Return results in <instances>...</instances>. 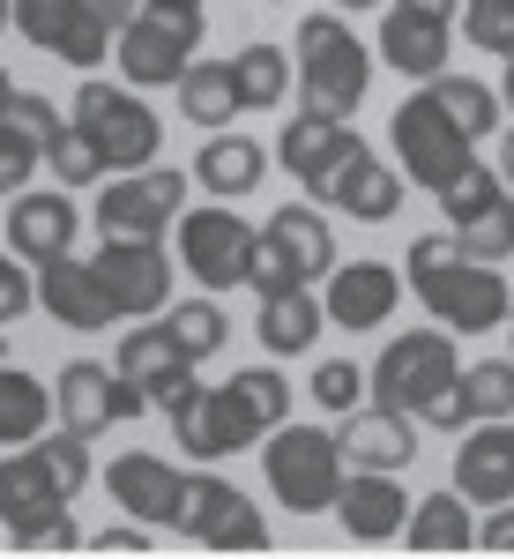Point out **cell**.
<instances>
[{
    "mask_svg": "<svg viewBox=\"0 0 514 559\" xmlns=\"http://www.w3.org/2000/svg\"><path fill=\"white\" fill-rule=\"evenodd\" d=\"M403 261H410L403 284L426 299V313L440 321V329H455V336L507 329V313H514L507 276H500V261H477L463 231H426V239H410Z\"/></svg>",
    "mask_w": 514,
    "mask_h": 559,
    "instance_id": "1",
    "label": "cell"
},
{
    "mask_svg": "<svg viewBox=\"0 0 514 559\" xmlns=\"http://www.w3.org/2000/svg\"><path fill=\"white\" fill-rule=\"evenodd\" d=\"M373 90V52L350 38L343 15H306L299 23V105L350 120Z\"/></svg>",
    "mask_w": 514,
    "mask_h": 559,
    "instance_id": "2",
    "label": "cell"
},
{
    "mask_svg": "<svg viewBox=\"0 0 514 559\" xmlns=\"http://www.w3.org/2000/svg\"><path fill=\"white\" fill-rule=\"evenodd\" d=\"M261 477H268V492L291 508V515H321V508H336L343 492V440L321 426H268L261 440Z\"/></svg>",
    "mask_w": 514,
    "mask_h": 559,
    "instance_id": "3",
    "label": "cell"
},
{
    "mask_svg": "<svg viewBox=\"0 0 514 559\" xmlns=\"http://www.w3.org/2000/svg\"><path fill=\"white\" fill-rule=\"evenodd\" d=\"M202 31H210V23H202L194 0H142V15L120 31V75H128L134 90H171L194 68Z\"/></svg>",
    "mask_w": 514,
    "mask_h": 559,
    "instance_id": "4",
    "label": "cell"
},
{
    "mask_svg": "<svg viewBox=\"0 0 514 559\" xmlns=\"http://www.w3.org/2000/svg\"><path fill=\"white\" fill-rule=\"evenodd\" d=\"M387 142H395V165L410 173V187H426V194H447V187L477 165V157H470L477 142L447 120V105H440L432 90H418V97H403V105H395Z\"/></svg>",
    "mask_w": 514,
    "mask_h": 559,
    "instance_id": "5",
    "label": "cell"
},
{
    "mask_svg": "<svg viewBox=\"0 0 514 559\" xmlns=\"http://www.w3.org/2000/svg\"><path fill=\"white\" fill-rule=\"evenodd\" d=\"M463 381V358H455V329H410L373 358V403L387 411H426L440 388Z\"/></svg>",
    "mask_w": 514,
    "mask_h": 559,
    "instance_id": "6",
    "label": "cell"
},
{
    "mask_svg": "<svg viewBox=\"0 0 514 559\" xmlns=\"http://www.w3.org/2000/svg\"><path fill=\"white\" fill-rule=\"evenodd\" d=\"M75 128L105 150L112 173H142V165H157V150H165V128H157V112L142 105V90L83 83L75 90Z\"/></svg>",
    "mask_w": 514,
    "mask_h": 559,
    "instance_id": "7",
    "label": "cell"
},
{
    "mask_svg": "<svg viewBox=\"0 0 514 559\" xmlns=\"http://www.w3.org/2000/svg\"><path fill=\"white\" fill-rule=\"evenodd\" d=\"M261 411L247 403V388L224 381V388H194L179 411H171V440H179V455L187 463H224V455H239V448H254L261 440Z\"/></svg>",
    "mask_w": 514,
    "mask_h": 559,
    "instance_id": "8",
    "label": "cell"
},
{
    "mask_svg": "<svg viewBox=\"0 0 514 559\" xmlns=\"http://www.w3.org/2000/svg\"><path fill=\"white\" fill-rule=\"evenodd\" d=\"M254 247H261V231L239 210H216V202L210 210H179V269L194 284H210V292L247 284L254 276Z\"/></svg>",
    "mask_w": 514,
    "mask_h": 559,
    "instance_id": "9",
    "label": "cell"
},
{
    "mask_svg": "<svg viewBox=\"0 0 514 559\" xmlns=\"http://www.w3.org/2000/svg\"><path fill=\"white\" fill-rule=\"evenodd\" d=\"M179 210H187V173H171V165L112 173L105 202H97V231L105 239H165Z\"/></svg>",
    "mask_w": 514,
    "mask_h": 559,
    "instance_id": "10",
    "label": "cell"
},
{
    "mask_svg": "<svg viewBox=\"0 0 514 559\" xmlns=\"http://www.w3.org/2000/svg\"><path fill=\"white\" fill-rule=\"evenodd\" d=\"M52 403H60V426L97 440L105 426H120V418H142L150 411V395L142 381H128L120 366H97V358H75V366H60V381H52Z\"/></svg>",
    "mask_w": 514,
    "mask_h": 559,
    "instance_id": "11",
    "label": "cell"
},
{
    "mask_svg": "<svg viewBox=\"0 0 514 559\" xmlns=\"http://www.w3.org/2000/svg\"><path fill=\"white\" fill-rule=\"evenodd\" d=\"M440 210H447V231H463V239H470L477 261H507L514 254V187L500 173L470 165V173L440 194Z\"/></svg>",
    "mask_w": 514,
    "mask_h": 559,
    "instance_id": "12",
    "label": "cell"
},
{
    "mask_svg": "<svg viewBox=\"0 0 514 559\" xmlns=\"http://www.w3.org/2000/svg\"><path fill=\"white\" fill-rule=\"evenodd\" d=\"M358 150H366L358 128L336 120V112H313V105H299V112H291V128L276 134V157H284V173L299 179L306 194H321V187H328Z\"/></svg>",
    "mask_w": 514,
    "mask_h": 559,
    "instance_id": "13",
    "label": "cell"
},
{
    "mask_svg": "<svg viewBox=\"0 0 514 559\" xmlns=\"http://www.w3.org/2000/svg\"><path fill=\"white\" fill-rule=\"evenodd\" d=\"M8 15H15V31L38 45V52L68 60V68H83V75L105 60V45H112V31L89 15L83 0H8Z\"/></svg>",
    "mask_w": 514,
    "mask_h": 559,
    "instance_id": "14",
    "label": "cell"
},
{
    "mask_svg": "<svg viewBox=\"0 0 514 559\" xmlns=\"http://www.w3.org/2000/svg\"><path fill=\"white\" fill-rule=\"evenodd\" d=\"M97 276H105V292L120 299V321H142V313H165L171 306L165 239H105V247H97Z\"/></svg>",
    "mask_w": 514,
    "mask_h": 559,
    "instance_id": "15",
    "label": "cell"
},
{
    "mask_svg": "<svg viewBox=\"0 0 514 559\" xmlns=\"http://www.w3.org/2000/svg\"><path fill=\"white\" fill-rule=\"evenodd\" d=\"M112 366H120V373H128V381H142V395H150V411H179V403H187V395H194V358H187V350L171 344V329L165 321H142V329H128V336H120V358H112Z\"/></svg>",
    "mask_w": 514,
    "mask_h": 559,
    "instance_id": "16",
    "label": "cell"
},
{
    "mask_svg": "<svg viewBox=\"0 0 514 559\" xmlns=\"http://www.w3.org/2000/svg\"><path fill=\"white\" fill-rule=\"evenodd\" d=\"M68 485L52 477V463H45L38 448H8L0 455V522H8V537L23 545L31 530H45V522L68 515Z\"/></svg>",
    "mask_w": 514,
    "mask_h": 559,
    "instance_id": "17",
    "label": "cell"
},
{
    "mask_svg": "<svg viewBox=\"0 0 514 559\" xmlns=\"http://www.w3.org/2000/svg\"><path fill=\"white\" fill-rule=\"evenodd\" d=\"M321 306H328V329H381L387 313L403 306V269L395 261H336L328 284H321Z\"/></svg>",
    "mask_w": 514,
    "mask_h": 559,
    "instance_id": "18",
    "label": "cell"
},
{
    "mask_svg": "<svg viewBox=\"0 0 514 559\" xmlns=\"http://www.w3.org/2000/svg\"><path fill=\"white\" fill-rule=\"evenodd\" d=\"M343 463L350 471H410L418 463V418L410 411H387V403H358L343 411Z\"/></svg>",
    "mask_w": 514,
    "mask_h": 559,
    "instance_id": "19",
    "label": "cell"
},
{
    "mask_svg": "<svg viewBox=\"0 0 514 559\" xmlns=\"http://www.w3.org/2000/svg\"><path fill=\"white\" fill-rule=\"evenodd\" d=\"M38 306L60 321V329H112L120 321V299L105 292V276H97V261H38Z\"/></svg>",
    "mask_w": 514,
    "mask_h": 559,
    "instance_id": "20",
    "label": "cell"
},
{
    "mask_svg": "<svg viewBox=\"0 0 514 559\" xmlns=\"http://www.w3.org/2000/svg\"><path fill=\"white\" fill-rule=\"evenodd\" d=\"M455 492L470 508H507L514 500V418H477L470 440L455 448Z\"/></svg>",
    "mask_w": 514,
    "mask_h": 559,
    "instance_id": "21",
    "label": "cell"
},
{
    "mask_svg": "<svg viewBox=\"0 0 514 559\" xmlns=\"http://www.w3.org/2000/svg\"><path fill=\"white\" fill-rule=\"evenodd\" d=\"M105 485H112V500H120L134 522H150V530H179V492H187V471H171L165 455L134 448V455H120V463L105 471Z\"/></svg>",
    "mask_w": 514,
    "mask_h": 559,
    "instance_id": "22",
    "label": "cell"
},
{
    "mask_svg": "<svg viewBox=\"0 0 514 559\" xmlns=\"http://www.w3.org/2000/svg\"><path fill=\"white\" fill-rule=\"evenodd\" d=\"M336 522H343V537H358V545H387L410 522V492L395 485V471H350L336 492Z\"/></svg>",
    "mask_w": 514,
    "mask_h": 559,
    "instance_id": "23",
    "label": "cell"
},
{
    "mask_svg": "<svg viewBox=\"0 0 514 559\" xmlns=\"http://www.w3.org/2000/svg\"><path fill=\"white\" fill-rule=\"evenodd\" d=\"M447 52H455V23H440V15H410V8H395V0H387L381 60L395 68V75L432 83V75H447Z\"/></svg>",
    "mask_w": 514,
    "mask_h": 559,
    "instance_id": "24",
    "label": "cell"
},
{
    "mask_svg": "<svg viewBox=\"0 0 514 559\" xmlns=\"http://www.w3.org/2000/svg\"><path fill=\"white\" fill-rule=\"evenodd\" d=\"M75 247V202L68 194H8V254L15 261H60Z\"/></svg>",
    "mask_w": 514,
    "mask_h": 559,
    "instance_id": "25",
    "label": "cell"
},
{
    "mask_svg": "<svg viewBox=\"0 0 514 559\" xmlns=\"http://www.w3.org/2000/svg\"><path fill=\"white\" fill-rule=\"evenodd\" d=\"M313 202H336L343 216H358V224H387V216L403 210V173H387L373 150H358L350 165H343Z\"/></svg>",
    "mask_w": 514,
    "mask_h": 559,
    "instance_id": "26",
    "label": "cell"
},
{
    "mask_svg": "<svg viewBox=\"0 0 514 559\" xmlns=\"http://www.w3.org/2000/svg\"><path fill=\"white\" fill-rule=\"evenodd\" d=\"M261 173H268V150L239 128H216V142H202V157H194V179L210 187L216 202H247L261 187Z\"/></svg>",
    "mask_w": 514,
    "mask_h": 559,
    "instance_id": "27",
    "label": "cell"
},
{
    "mask_svg": "<svg viewBox=\"0 0 514 559\" xmlns=\"http://www.w3.org/2000/svg\"><path fill=\"white\" fill-rule=\"evenodd\" d=\"M276 247H284V261L299 269V284H328V269H336V231H328V216L306 210V202H284V210L261 224Z\"/></svg>",
    "mask_w": 514,
    "mask_h": 559,
    "instance_id": "28",
    "label": "cell"
},
{
    "mask_svg": "<svg viewBox=\"0 0 514 559\" xmlns=\"http://www.w3.org/2000/svg\"><path fill=\"white\" fill-rule=\"evenodd\" d=\"M171 97H179V120L187 128H231L239 112H247V97H239V75H231V60H194L179 83H171Z\"/></svg>",
    "mask_w": 514,
    "mask_h": 559,
    "instance_id": "29",
    "label": "cell"
},
{
    "mask_svg": "<svg viewBox=\"0 0 514 559\" xmlns=\"http://www.w3.org/2000/svg\"><path fill=\"white\" fill-rule=\"evenodd\" d=\"M321 329H328V306L313 299L306 284H284V292L261 299V344L276 350V358H306Z\"/></svg>",
    "mask_w": 514,
    "mask_h": 559,
    "instance_id": "30",
    "label": "cell"
},
{
    "mask_svg": "<svg viewBox=\"0 0 514 559\" xmlns=\"http://www.w3.org/2000/svg\"><path fill=\"white\" fill-rule=\"evenodd\" d=\"M403 537L418 545V552H470L477 545V522H470V500L463 492H426L410 522H403Z\"/></svg>",
    "mask_w": 514,
    "mask_h": 559,
    "instance_id": "31",
    "label": "cell"
},
{
    "mask_svg": "<svg viewBox=\"0 0 514 559\" xmlns=\"http://www.w3.org/2000/svg\"><path fill=\"white\" fill-rule=\"evenodd\" d=\"M45 411H52V395H45L23 366L0 358V448H31L45 432Z\"/></svg>",
    "mask_w": 514,
    "mask_h": 559,
    "instance_id": "32",
    "label": "cell"
},
{
    "mask_svg": "<svg viewBox=\"0 0 514 559\" xmlns=\"http://www.w3.org/2000/svg\"><path fill=\"white\" fill-rule=\"evenodd\" d=\"M426 90L447 105V120L470 134V142H492V128H500V90H492V83H470V75H432Z\"/></svg>",
    "mask_w": 514,
    "mask_h": 559,
    "instance_id": "33",
    "label": "cell"
},
{
    "mask_svg": "<svg viewBox=\"0 0 514 559\" xmlns=\"http://www.w3.org/2000/svg\"><path fill=\"white\" fill-rule=\"evenodd\" d=\"M239 500H247V492H239V485H224V477H210V463H202V471H187V492H179V537H194V545H202V537H210Z\"/></svg>",
    "mask_w": 514,
    "mask_h": 559,
    "instance_id": "34",
    "label": "cell"
},
{
    "mask_svg": "<svg viewBox=\"0 0 514 559\" xmlns=\"http://www.w3.org/2000/svg\"><path fill=\"white\" fill-rule=\"evenodd\" d=\"M231 75H239L247 112H268V105H284V90H291V60H284L276 45H247V52H231Z\"/></svg>",
    "mask_w": 514,
    "mask_h": 559,
    "instance_id": "35",
    "label": "cell"
},
{
    "mask_svg": "<svg viewBox=\"0 0 514 559\" xmlns=\"http://www.w3.org/2000/svg\"><path fill=\"white\" fill-rule=\"evenodd\" d=\"M45 165H52V187H68V194H83V187H97V179L112 173V165H105V150H97L75 120L45 142Z\"/></svg>",
    "mask_w": 514,
    "mask_h": 559,
    "instance_id": "36",
    "label": "cell"
},
{
    "mask_svg": "<svg viewBox=\"0 0 514 559\" xmlns=\"http://www.w3.org/2000/svg\"><path fill=\"white\" fill-rule=\"evenodd\" d=\"M165 329H171V344L187 350L194 366H202V358H216V350H224V336H231V321L216 313V299H179L165 313Z\"/></svg>",
    "mask_w": 514,
    "mask_h": 559,
    "instance_id": "37",
    "label": "cell"
},
{
    "mask_svg": "<svg viewBox=\"0 0 514 559\" xmlns=\"http://www.w3.org/2000/svg\"><path fill=\"white\" fill-rule=\"evenodd\" d=\"M463 403H470V426L477 418H514V358H477L463 373Z\"/></svg>",
    "mask_w": 514,
    "mask_h": 559,
    "instance_id": "38",
    "label": "cell"
},
{
    "mask_svg": "<svg viewBox=\"0 0 514 559\" xmlns=\"http://www.w3.org/2000/svg\"><path fill=\"white\" fill-rule=\"evenodd\" d=\"M38 165H45V142L23 128V120H8V112H0V194H23Z\"/></svg>",
    "mask_w": 514,
    "mask_h": 559,
    "instance_id": "39",
    "label": "cell"
},
{
    "mask_svg": "<svg viewBox=\"0 0 514 559\" xmlns=\"http://www.w3.org/2000/svg\"><path fill=\"white\" fill-rule=\"evenodd\" d=\"M463 31H470L477 52H492V60H514V0H470Z\"/></svg>",
    "mask_w": 514,
    "mask_h": 559,
    "instance_id": "40",
    "label": "cell"
},
{
    "mask_svg": "<svg viewBox=\"0 0 514 559\" xmlns=\"http://www.w3.org/2000/svg\"><path fill=\"white\" fill-rule=\"evenodd\" d=\"M366 388H373V373H358L350 358H328V366H313V403H321V411H336V418L366 403Z\"/></svg>",
    "mask_w": 514,
    "mask_h": 559,
    "instance_id": "41",
    "label": "cell"
},
{
    "mask_svg": "<svg viewBox=\"0 0 514 559\" xmlns=\"http://www.w3.org/2000/svg\"><path fill=\"white\" fill-rule=\"evenodd\" d=\"M231 381L247 388V403L261 411V426H284V418H291V381H284L276 366H247V373H231Z\"/></svg>",
    "mask_w": 514,
    "mask_h": 559,
    "instance_id": "42",
    "label": "cell"
},
{
    "mask_svg": "<svg viewBox=\"0 0 514 559\" xmlns=\"http://www.w3.org/2000/svg\"><path fill=\"white\" fill-rule=\"evenodd\" d=\"M31 448H38L45 463H52V477H60L68 492H83V485H89V440H83V432L60 426L52 440H31Z\"/></svg>",
    "mask_w": 514,
    "mask_h": 559,
    "instance_id": "43",
    "label": "cell"
},
{
    "mask_svg": "<svg viewBox=\"0 0 514 559\" xmlns=\"http://www.w3.org/2000/svg\"><path fill=\"white\" fill-rule=\"evenodd\" d=\"M202 545H216V552H231V545H239V552H254V545H268V522L254 515V500H239V508H231V515L216 522V530L202 537Z\"/></svg>",
    "mask_w": 514,
    "mask_h": 559,
    "instance_id": "44",
    "label": "cell"
},
{
    "mask_svg": "<svg viewBox=\"0 0 514 559\" xmlns=\"http://www.w3.org/2000/svg\"><path fill=\"white\" fill-rule=\"evenodd\" d=\"M247 284H254L261 299H268V292H284V284H299V269L284 261V247H276L268 231H261V247H254V276H247Z\"/></svg>",
    "mask_w": 514,
    "mask_h": 559,
    "instance_id": "45",
    "label": "cell"
},
{
    "mask_svg": "<svg viewBox=\"0 0 514 559\" xmlns=\"http://www.w3.org/2000/svg\"><path fill=\"white\" fill-rule=\"evenodd\" d=\"M8 120H23V128L38 134V142H52V134L68 128V120H60V112H52V105H45L38 90H15V105H8Z\"/></svg>",
    "mask_w": 514,
    "mask_h": 559,
    "instance_id": "46",
    "label": "cell"
},
{
    "mask_svg": "<svg viewBox=\"0 0 514 559\" xmlns=\"http://www.w3.org/2000/svg\"><path fill=\"white\" fill-rule=\"evenodd\" d=\"M38 299V284L23 276V261H0V329L8 321H23V306Z\"/></svg>",
    "mask_w": 514,
    "mask_h": 559,
    "instance_id": "47",
    "label": "cell"
},
{
    "mask_svg": "<svg viewBox=\"0 0 514 559\" xmlns=\"http://www.w3.org/2000/svg\"><path fill=\"white\" fill-rule=\"evenodd\" d=\"M75 537H83V530H75V522L60 515V522H45V530H31V537H23V552H68Z\"/></svg>",
    "mask_w": 514,
    "mask_h": 559,
    "instance_id": "48",
    "label": "cell"
},
{
    "mask_svg": "<svg viewBox=\"0 0 514 559\" xmlns=\"http://www.w3.org/2000/svg\"><path fill=\"white\" fill-rule=\"evenodd\" d=\"M97 545H105V552H112V545H120V552H142V545H150V522H105Z\"/></svg>",
    "mask_w": 514,
    "mask_h": 559,
    "instance_id": "49",
    "label": "cell"
},
{
    "mask_svg": "<svg viewBox=\"0 0 514 559\" xmlns=\"http://www.w3.org/2000/svg\"><path fill=\"white\" fill-rule=\"evenodd\" d=\"M477 545H492V552H514V500H507V508H492V522L477 530Z\"/></svg>",
    "mask_w": 514,
    "mask_h": 559,
    "instance_id": "50",
    "label": "cell"
},
{
    "mask_svg": "<svg viewBox=\"0 0 514 559\" xmlns=\"http://www.w3.org/2000/svg\"><path fill=\"white\" fill-rule=\"evenodd\" d=\"M89 15H97V23H105V31H128L134 15H142V0H83Z\"/></svg>",
    "mask_w": 514,
    "mask_h": 559,
    "instance_id": "51",
    "label": "cell"
},
{
    "mask_svg": "<svg viewBox=\"0 0 514 559\" xmlns=\"http://www.w3.org/2000/svg\"><path fill=\"white\" fill-rule=\"evenodd\" d=\"M395 8H410V15H440V23L463 15V0H395Z\"/></svg>",
    "mask_w": 514,
    "mask_h": 559,
    "instance_id": "52",
    "label": "cell"
},
{
    "mask_svg": "<svg viewBox=\"0 0 514 559\" xmlns=\"http://www.w3.org/2000/svg\"><path fill=\"white\" fill-rule=\"evenodd\" d=\"M500 179H507V187H514V128L500 134Z\"/></svg>",
    "mask_w": 514,
    "mask_h": 559,
    "instance_id": "53",
    "label": "cell"
},
{
    "mask_svg": "<svg viewBox=\"0 0 514 559\" xmlns=\"http://www.w3.org/2000/svg\"><path fill=\"white\" fill-rule=\"evenodd\" d=\"M500 105L514 112V60H507V75H500Z\"/></svg>",
    "mask_w": 514,
    "mask_h": 559,
    "instance_id": "54",
    "label": "cell"
},
{
    "mask_svg": "<svg viewBox=\"0 0 514 559\" xmlns=\"http://www.w3.org/2000/svg\"><path fill=\"white\" fill-rule=\"evenodd\" d=\"M336 8H381V0H336Z\"/></svg>",
    "mask_w": 514,
    "mask_h": 559,
    "instance_id": "55",
    "label": "cell"
},
{
    "mask_svg": "<svg viewBox=\"0 0 514 559\" xmlns=\"http://www.w3.org/2000/svg\"><path fill=\"white\" fill-rule=\"evenodd\" d=\"M507 336H514V313H507Z\"/></svg>",
    "mask_w": 514,
    "mask_h": 559,
    "instance_id": "56",
    "label": "cell"
},
{
    "mask_svg": "<svg viewBox=\"0 0 514 559\" xmlns=\"http://www.w3.org/2000/svg\"><path fill=\"white\" fill-rule=\"evenodd\" d=\"M194 8H202V0H194Z\"/></svg>",
    "mask_w": 514,
    "mask_h": 559,
    "instance_id": "57",
    "label": "cell"
}]
</instances>
